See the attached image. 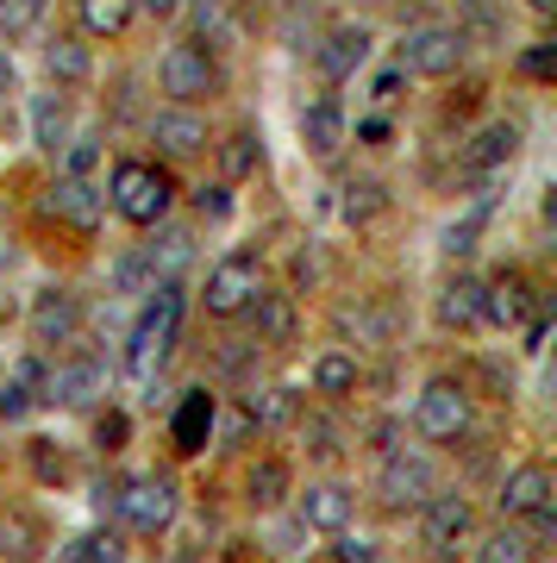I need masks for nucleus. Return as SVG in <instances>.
<instances>
[{
	"label": "nucleus",
	"mask_w": 557,
	"mask_h": 563,
	"mask_svg": "<svg viewBox=\"0 0 557 563\" xmlns=\"http://www.w3.org/2000/svg\"><path fill=\"white\" fill-rule=\"evenodd\" d=\"M376 488H382V501L389 507H419L426 495H433V463L419 457V451H389Z\"/></svg>",
	"instance_id": "1a4fd4ad"
},
{
	"label": "nucleus",
	"mask_w": 557,
	"mask_h": 563,
	"mask_svg": "<svg viewBox=\"0 0 557 563\" xmlns=\"http://www.w3.org/2000/svg\"><path fill=\"white\" fill-rule=\"evenodd\" d=\"M39 551H44L39 520H25V514H0V563H39Z\"/></svg>",
	"instance_id": "4be33fe9"
},
{
	"label": "nucleus",
	"mask_w": 557,
	"mask_h": 563,
	"mask_svg": "<svg viewBox=\"0 0 557 563\" xmlns=\"http://www.w3.org/2000/svg\"><path fill=\"white\" fill-rule=\"evenodd\" d=\"M157 81L176 107H195L200 95H219V63L207 57L200 44H170L163 63H157Z\"/></svg>",
	"instance_id": "423d86ee"
},
{
	"label": "nucleus",
	"mask_w": 557,
	"mask_h": 563,
	"mask_svg": "<svg viewBox=\"0 0 557 563\" xmlns=\"http://www.w3.org/2000/svg\"><path fill=\"white\" fill-rule=\"evenodd\" d=\"M44 207H51L57 220H69L76 232H95L100 213H107V188L76 181V176H57V181H51V195H44Z\"/></svg>",
	"instance_id": "9b49d317"
},
{
	"label": "nucleus",
	"mask_w": 557,
	"mask_h": 563,
	"mask_svg": "<svg viewBox=\"0 0 557 563\" xmlns=\"http://www.w3.org/2000/svg\"><path fill=\"white\" fill-rule=\"evenodd\" d=\"M25 413H32V395L20 383H7L0 388V420H25Z\"/></svg>",
	"instance_id": "37998d69"
},
{
	"label": "nucleus",
	"mask_w": 557,
	"mask_h": 563,
	"mask_svg": "<svg viewBox=\"0 0 557 563\" xmlns=\"http://www.w3.org/2000/svg\"><path fill=\"white\" fill-rule=\"evenodd\" d=\"M81 332V301L69 288H39L32 301V339L39 344H69Z\"/></svg>",
	"instance_id": "ddd939ff"
},
{
	"label": "nucleus",
	"mask_w": 557,
	"mask_h": 563,
	"mask_svg": "<svg viewBox=\"0 0 557 563\" xmlns=\"http://www.w3.org/2000/svg\"><path fill=\"white\" fill-rule=\"evenodd\" d=\"M176 325H182V282H157V288H151V307H144L139 325H132V344H125V369H132L139 383H151L163 363H170Z\"/></svg>",
	"instance_id": "f257e3e1"
},
{
	"label": "nucleus",
	"mask_w": 557,
	"mask_h": 563,
	"mask_svg": "<svg viewBox=\"0 0 557 563\" xmlns=\"http://www.w3.org/2000/svg\"><path fill=\"white\" fill-rule=\"evenodd\" d=\"M258 163H263V139L258 132H232V139L219 144V169H226V188L244 176H258Z\"/></svg>",
	"instance_id": "b1692460"
},
{
	"label": "nucleus",
	"mask_w": 557,
	"mask_h": 563,
	"mask_svg": "<svg viewBox=\"0 0 557 563\" xmlns=\"http://www.w3.org/2000/svg\"><path fill=\"white\" fill-rule=\"evenodd\" d=\"M251 313H258V339L263 344H288L295 339V307H288V295H258Z\"/></svg>",
	"instance_id": "393cba45"
},
{
	"label": "nucleus",
	"mask_w": 557,
	"mask_h": 563,
	"mask_svg": "<svg viewBox=\"0 0 557 563\" xmlns=\"http://www.w3.org/2000/svg\"><path fill=\"white\" fill-rule=\"evenodd\" d=\"M382 213V181H345V220L363 225Z\"/></svg>",
	"instance_id": "72a5a7b5"
},
{
	"label": "nucleus",
	"mask_w": 557,
	"mask_h": 563,
	"mask_svg": "<svg viewBox=\"0 0 557 563\" xmlns=\"http://www.w3.org/2000/svg\"><path fill=\"white\" fill-rule=\"evenodd\" d=\"M44 69H51L57 81H88V76H95V57H88V44L57 38L51 51H44Z\"/></svg>",
	"instance_id": "c85d7f7f"
},
{
	"label": "nucleus",
	"mask_w": 557,
	"mask_h": 563,
	"mask_svg": "<svg viewBox=\"0 0 557 563\" xmlns=\"http://www.w3.org/2000/svg\"><path fill=\"white\" fill-rule=\"evenodd\" d=\"M401 81H407V76H401V69H389V76H376V88H370V95H376V101H395Z\"/></svg>",
	"instance_id": "49530a36"
},
{
	"label": "nucleus",
	"mask_w": 557,
	"mask_h": 563,
	"mask_svg": "<svg viewBox=\"0 0 557 563\" xmlns=\"http://www.w3.org/2000/svg\"><path fill=\"white\" fill-rule=\"evenodd\" d=\"M188 257H195V239H188V232H163L157 244H144V263L157 269V282H176V269Z\"/></svg>",
	"instance_id": "c756f323"
},
{
	"label": "nucleus",
	"mask_w": 557,
	"mask_h": 563,
	"mask_svg": "<svg viewBox=\"0 0 557 563\" xmlns=\"http://www.w3.org/2000/svg\"><path fill=\"white\" fill-rule=\"evenodd\" d=\"M113 388V369L100 357H69V363H57L51 376H44V395L39 401H57V407H88V401H100Z\"/></svg>",
	"instance_id": "6e6552de"
},
{
	"label": "nucleus",
	"mask_w": 557,
	"mask_h": 563,
	"mask_svg": "<svg viewBox=\"0 0 557 563\" xmlns=\"http://www.w3.org/2000/svg\"><path fill=\"white\" fill-rule=\"evenodd\" d=\"M214 395H207V388H188V395H182V407H176V426H170V432H176V451H188V457H195V451H207V439H214Z\"/></svg>",
	"instance_id": "f3484780"
},
{
	"label": "nucleus",
	"mask_w": 557,
	"mask_h": 563,
	"mask_svg": "<svg viewBox=\"0 0 557 563\" xmlns=\"http://www.w3.org/2000/svg\"><path fill=\"white\" fill-rule=\"evenodd\" d=\"M370 51H376V38H370V25H332L326 32V44H319V76H358L363 63H370Z\"/></svg>",
	"instance_id": "4468645a"
},
{
	"label": "nucleus",
	"mask_w": 557,
	"mask_h": 563,
	"mask_svg": "<svg viewBox=\"0 0 557 563\" xmlns=\"http://www.w3.org/2000/svg\"><path fill=\"white\" fill-rule=\"evenodd\" d=\"M113 288H120V295H151V288H157V269L144 263V251H125V257L113 263Z\"/></svg>",
	"instance_id": "473e14b6"
},
{
	"label": "nucleus",
	"mask_w": 557,
	"mask_h": 563,
	"mask_svg": "<svg viewBox=\"0 0 557 563\" xmlns=\"http://www.w3.org/2000/svg\"><path fill=\"white\" fill-rule=\"evenodd\" d=\"M120 520L139 532V539H157L176 526V483L170 476H139V483H125L120 495Z\"/></svg>",
	"instance_id": "0eeeda50"
},
{
	"label": "nucleus",
	"mask_w": 557,
	"mask_h": 563,
	"mask_svg": "<svg viewBox=\"0 0 557 563\" xmlns=\"http://www.w3.org/2000/svg\"><path fill=\"white\" fill-rule=\"evenodd\" d=\"M351 388H358V357H351V351H326V357L314 363V395H332V401H339Z\"/></svg>",
	"instance_id": "a878e982"
},
{
	"label": "nucleus",
	"mask_w": 557,
	"mask_h": 563,
	"mask_svg": "<svg viewBox=\"0 0 557 563\" xmlns=\"http://www.w3.org/2000/svg\"><path fill=\"white\" fill-rule=\"evenodd\" d=\"M514 157H520V125L514 120L482 125L477 139H470V163H477V169H501V163H514Z\"/></svg>",
	"instance_id": "412c9836"
},
{
	"label": "nucleus",
	"mask_w": 557,
	"mask_h": 563,
	"mask_svg": "<svg viewBox=\"0 0 557 563\" xmlns=\"http://www.w3.org/2000/svg\"><path fill=\"white\" fill-rule=\"evenodd\" d=\"M132 0H81V25L95 32V38H120L125 25H132Z\"/></svg>",
	"instance_id": "bb28decb"
},
{
	"label": "nucleus",
	"mask_w": 557,
	"mask_h": 563,
	"mask_svg": "<svg viewBox=\"0 0 557 563\" xmlns=\"http://www.w3.org/2000/svg\"><path fill=\"white\" fill-rule=\"evenodd\" d=\"M526 7H533V13H557V0H526Z\"/></svg>",
	"instance_id": "8fccbe9b"
},
{
	"label": "nucleus",
	"mask_w": 557,
	"mask_h": 563,
	"mask_svg": "<svg viewBox=\"0 0 557 563\" xmlns=\"http://www.w3.org/2000/svg\"><path fill=\"white\" fill-rule=\"evenodd\" d=\"M57 563H95V532H81V539H63V544H57Z\"/></svg>",
	"instance_id": "c03bdc74"
},
{
	"label": "nucleus",
	"mask_w": 557,
	"mask_h": 563,
	"mask_svg": "<svg viewBox=\"0 0 557 563\" xmlns=\"http://www.w3.org/2000/svg\"><path fill=\"white\" fill-rule=\"evenodd\" d=\"M170 176H163L157 163H139V157H125L120 169H113V188H107V207L120 213V220L132 225H157L163 213H170Z\"/></svg>",
	"instance_id": "f03ea898"
},
{
	"label": "nucleus",
	"mask_w": 557,
	"mask_h": 563,
	"mask_svg": "<svg viewBox=\"0 0 557 563\" xmlns=\"http://www.w3.org/2000/svg\"><path fill=\"white\" fill-rule=\"evenodd\" d=\"M463 32L458 25H414V32H401V44H395V69L401 76H451L463 63Z\"/></svg>",
	"instance_id": "7ed1b4c3"
},
{
	"label": "nucleus",
	"mask_w": 557,
	"mask_h": 563,
	"mask_svg": "<svg viewBox=\"0 0 557 563\" xmlns=\"http://www.w3.org/2000/svg\"><path fill=\"white\" fill-rule=\"evenodd\" d=\"M470 501L463 495H426L419 501V532H426V544L433 551H458L463 539H470Z\"/></svg>",
	"instance_id": "9d476101"
},
{
	"label": "nucleus",
	"mask_w": 557,
	"mask_h": 563,
	"mask_svg": "<svg viewBox=\"0 0 557 563\" xmlns=\"http://www.w3.org/2000/svg\"><path fill=\"white\" fill-rule=\"evenodd\" d=\"M520 69H526V76H551V44H533V51H526V57H520Z\"/></svg>",
	"instance_id": "a18cd8bd"
},
{
	"label": "nucleus",
	"mask_w": 557,
	"mask_h": 563,
	"mask_svg": "<svg viewBox=\"0 0 557 563\" xmlns=\"http://www.w3.org/2000/svg\"><path fill=\"white\" fill-rule=\"evenodd\" d=\"M44 13V0H0V32L7 38H20V32H32Z\"/></svg>",
	"instance_id": "c9c22d12"
},
{
	"label": "nucleus",
	"mask_w": 557,
	"mask_h": 563,
	"mask_svg": "<svg viewBox=\"0 0 557 563\" xmlns=\"http://www.w3.org/2000/svg\"><path fill=\"white\" fill-rule=\"evenodd\" d=\"M69 157H63V176H76V181H88V169L100 163V139L88 132V139H76V144H63Z\"/></svg>",
	"instance_id": "4c0bfd02"
},
{
	"label": "nucleus",
	"mask_w": 557,
	"mask_h": 563,
	"mask_svg": "<svg viewBox=\"0 0 557 563\" xmlns=\"http://www.w3.org/2000/svg\"><path fill=\"white\" fill-rule=\"evenodd\" d=\"M495 507H501V520H533L538 507H551V470L545 463H520L514 476L501 483Z\"/></svg>",
	"instance_id": "f8f14e48"
},
{
	"label": "nucleus",
	"mask_w": 557,
	"mask_h": 563,
	"mask_svg": "<svg viewBox=\"0 0 557 563\" xmlns=\"http://www.w3.org/2000/svg\"><path fill=\"white\" fill-rule=\"evenodd\" d=\"M151 144H157L163 157H195V151H207V120H200L195 107H163L157 120H151Z\"/></svg>",
	"instance_id": "2eb2a0df"
},
{
	"label": "nucleus",
	"mask_w": 557,
	"mask_h": 563,
	"mask_svg": "<svg viewBox=\"0 0 557 563\" xmlns=\"http://www.w3.org/2000/svg\"><path fill=\"white\" fill-rule=\"evenodd\" d=\"M32 144H39V151H63V144H69V107H63L57 95H39V101H32Z\"/></svg>",
	"instance_id": "5701e85b"
},
{
	"label": "nucleus",
	"mask_w": 557,
	"mask_h": 563,
	"mask_svg": "<svg viewBox=\"0 0 557 563\" xmlns=\"http://www.w3.org/2000/svg\"><path fill=\"white\" fill-rule=\"evenodd\" d=\"M301 413V401H295V388H270L263 401H251V420L258 426H288Z\"/></svg>",
	"instance_id": "f704fd0d"
},
{
	"label": "nucleus",
	"mask_w": 557,
	"mask_h": 563,
	"mask_svg": "<svg viewBox=\"0 0 557 563\" xmlns=\"http://www.w3.org/2000/svg\"><path fill=\"white\" fill-rule=\"evenodd\" d=\"M301 520L314 526V532H345V526H351V488L314 483L307 495H301Z\"/></svg>",
	"instance_id": "a211bd4d"
},
{
	"label": "nucleus",
	"mask_w": 557,
	"mask_h": 563,
	"mask_svg": "<svg viewBox=\"0 0 557 563\" xmlns=\"http://www.w3.org/2000/svg\"><path fill=\"white\" fill-rule=\"evenodd\" d=\"M332 558H339V563H376V544H370V539H351V532H339Z\"/></svg>",
	"instance_id": "a19ab883"
},
{
	"label": "nucleus",
	"mask_w": 557,
	"mask_h": 563,
	"mask_svg": "<svg viewBox=\"0 0 557 563\" xmlns=\"http://www.w3.org/2000/svg\"><path fill=\"white\" fill-rule=\"evenodd\" d=\"M288 501V463L282 457H263L251 470V507H282Z\"/></svg>",
	"instance_id": "2f4dec72"
},
{
	"label": "nucleus",
	"mask_w": 557,
	"mask_h": 563,
	"mask_svg": "<svg viewBox=\"0 0 557 563\" xmlns=\"http://www.w3.org/2000/svg\"><path fill=\"white\" fill-rule=\"evenodd\" d=\"M526 307H533L526 276L501 269L495 282H482V320H489V325H520V320H526Z\"/></svg>",
	"instance_id": "dca6fc26"
},
{
	"label": "nucleus",
	"mask_w": 557,
	"mask_h": 563,
	"mask_svg": "<svg viewBox=\"0 0 557 563\" xmlns=\"http://www.w3.org/2000/svg\"><path fill=\"white\" fill-rule=\"evenodd\" d=\"M13 81H20V69H13V57H7V51H0V101H7V95H13Z\"/></svg>",
	"instance_id": "de8ad7c7"
},
{
	"label": "nucleus",
	"mask_w": 557,
	"mask_h": 563,
	"mask_svg": "<svg viewBox=\"0 0 557 563\" xmlns=\"http://www.w3.org/2000/svg\"><path fill=\"white\" fill-rule=\"evenodd\" d=\"M463 426H470V395H463V383L438 376V383L419 388V401H414V432L419 439L451 444V439H463Z\"/></svg>",
	"instance_id": "20e7f679"
},
{
	"label": "nucleus",
	"mask_w": 557,
	"mask_h": 563,
	"mask_svg": "<svg viewBox=\"0 0 557 563\" xmlns=\"http://www.w3.org/2000/svg\"><path fill=\"white\" fill-rule=\"evenodd\" d=\"M301 432H307V451H314V457H339V426L332 420H307Z\"/></svg>",
	"instance_id": "58836bf2"
},
{
	"label": "nucleus",
	"mask_w": 557,
	"mask_h": 563,
	"mask_svg": "<svg viewBox=\"0 0 557 563\" xmlns=\"http://www.w3.org/2000/svg\"><path fill=\"white\" fill-rule=\"evenodd\" d=\"M263 295V269L258 257H219L214 269H207V288H200V301H207V313L214 320H232V313H244V307Z\"/></svg>",
	"instance_id": "39448f33"
},
{
	"label": "nucleus",
	"mask_w": 557,
	"mask_h": 563,
	"mask_svg": "<svg viewBox=\"0 0 557 563\" xmlns=\"http://www.w3.org/2000/svg\"><path fill=\"white\" fill-rule=\"evenodd\" d=\"M489 213H495V201L482 195V201L463 213V220L445 225V257H470V251H477V239H482V225H489Z\"/></svg>",
	"instance_id": "cd10ccee"
},
{
	"label": "nucleus",
	"mask_w": 557,
	"mask_h": 563,
	"mask_svg": "<svg viewBox=\"0 0 557 563\" xmlns=\"http://www.w3.org/2000/svg\"><path fill=\"white\" fill-rule=\"evenodd\" d=\"M438 325H451V332L482 325V282L477 276H451L445 282V295H438Z\"/></svg>",
	"instance_id": "aec40b11"
},
{
	"label": "nucleus",
	"mask_w": 557,
	"mask_h": 563,
	"mask_svg": "<svg viewBox=\"0 0 557 563\" xmlns=\"http://www.w3.org/2000/svg\"><path fill=\"white\" fill-rule=\"evenodd\" d=\"M301 144L314 151V157H339L345 151V113L339 101H314L301 113Z\"/></svg>",
	"instance_id": "6ab92c4d"
},
{
	"label": "nucleus",
	"mask_w": 557,
	"mask_h": 563,
	"mask_svg": "<svg viewBox=\"0 0 557 563\" xmlns=\"http://www.w3.org/2000/svg\"><path fill=\"white\" fill-rule=\"evenodd\" d=\"M125 432H132V420H125V413H100V426H95L100 451H120V444H125Z\"/></svg>",
	"instance_id": "ea45409f"
},
{
	"label": "nucleus",
	"mask_w": 557,
	"mask_h": 563,
	"mask_svg": "<svg viewBox=\"0 0 557 563\" xmlns=\"http://www.w3.org/2000/svg\"><path fill=\"white\" fill-rule=\"evenodd\" d=\"M482 563H538V544L520 526H501V532L482 539Z\"/></svg>",
	"instance_id": "7c9ffc66"
},
{
	"label": "nucleus",
	"mask_w": 557,
	"mask_h": 563,
	"mask_svg": "<svg viewBox=\"0 0 557 563\" xmlns=\"http://www.w3.org/2000/svg\"><path fill=\"white\" fill-rule=\"evenodd\" d=\"M32 463H39V476H44V483H63V451H51V439L32 444Z\"/></svg>",
	"instance_id": "79ce46f5"
},
{
	"label": "nucleus",
	"mask_w": 557,
	"mask_h": 563,
	"mask_svg": "<svg viewBox=\"0 0 557 563\" xmlns=\"http://www.w3.org/2000/svg\"><path fill=\"white\" fill-rule=\"evenodd\" d=\"M0 269H13V244H0Z\"/></svg>",
	"instance_id": "3c124183"
},
{
	"label": "nucleus",
	"mask_w": 557,
	"mask_h": 563,
	"mask_svg": "<svg viewBox=\"0 0 557 563\" xmlns=\"http://www.w3.org/2000/svg\"><path fill=\"white\" fill-rule=\"evenodd\" d=\"M132 7H144V13H157V20H170V13H182V0H132Z\"/></svg>",
	"instance_id": "09e8293b"
},
{
	"label": "nucleus",
	"mask_w": 557,
	"mask_h": 563,
	"mask_svg": "<svg viewBox=\"0 0 557 563\" xmlns=\"http://www.w3.org/2000/svg\"><path fill=\"white\" fill-rule=\"evenodd\" d=\"M219 7H239V0H219Z\"/></svg>",
	"instance_id": "603ef678"
},
{
	"label": "nucleus",
	"mask_w": 557,
	"mask_h": 563,
	"mask_svg": "<svg viewBox=\"0 0 557 563\" xmlns=\"http://www.w3.org/2000/svg\"><path fill=\"white\" fill-rule=\"evenodd\" d=\"M195 207H200V220H232V188L226 181H200Z\"/></svg>",
	"instance_id": "e433bc0d"
}]
</instances>
